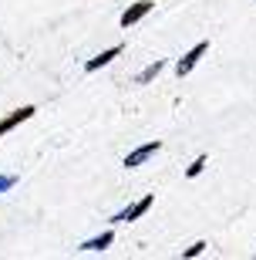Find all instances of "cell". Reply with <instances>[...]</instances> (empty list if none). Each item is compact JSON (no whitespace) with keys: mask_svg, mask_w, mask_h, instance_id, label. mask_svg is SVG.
I'll list each match as a JSON object with an SVG mask.
<instances>
[{"mask_svg":"<svg viewBox=\"0 0 256 260\" xmlns=\"http://www.w3.org/2000/svg\"><path fill=\"white\" fill-rule=\"evenodd\" d=\"M152 210V196H142L138 203H132L128 210H122V213H115V223H132V220H138L142 213H149Z\"/></svg>","mask_w":256,"mask_h":260,"instance_id":"277c9868","label":"cell"},{"mask_svg":"<svg viewBox=\"0 0 256 260\" xmlns=\"http://www.w3.org/2000/svg\"><path fill=\"white\" fill-rule=\"evenodd\" d=\"M112 243H115V233H112V230H104L101 237H95V240H85L81 247H78V250H104V247H112Z\"/></svg>","mask_w":256,"mask_h":260,"instance_id":"52a82bcc","label":"cell"},{"mask_svg":"<svg viewBox=\"0 0 256 260\" xmlns=\"http://www.w3.org/2000/svg\"><path fill=\"white\" fill-rule=\"evenodd\" d=\"M122 44H115V48H108V51H101V54H98V58H91V61H88V64H85V71H98V68H104V64H108V61H115V58H118V54H122Z\"/></svg>","mask_w":256,"mask_h":260,"instance_id":"8992f818","label":"cell"},{"mask_svg":"<svg viewBox=\"0 0 256 260\" xmlns=\"http://www.w3.org/2000/svg\"><path fill=\"white\" fill-rule=\"evenodd\" d=\"M14 183H17V176H0V193H7Z\"/></svg>","mask_w":256,"mask_h":260,"instance_id":"8fae6325","label":"cell"},{"mask_svg":"<svg viewBox=\"0 0 256 260\" xmlns=\"http://www.w3.org/2000/svg\"><path fill=\"white\" fill-rule=\"evenodd\" d=\"M159 149H162V142H159V139H152V142L138 145L135 152H128V155H125V166H128V169H135V166H142L145 159H149V155H155Z\"/></svg>","mask_w":256,"mask_h":260,"instance_id":"3957f363","label":"cell"},{"mask_svg":"<svg viewBox=\"0 0 256 260\" xmlns=\"http://www.w3.org/2000/svg\"><path fill=\"white\" fill-rule=\"evenodd\" d=\"M206 51H209V41H199V44H196V48H192L189 54H182V58H179V64H175V71H179V78H182V75H189L192 68L199 64V58L206 54Z\"/></svg>","mask_w":256,"mask_h":260,"instance_id":"6da1fadb","label":"cell"},{"mask_svg":"<svg viewBox=\"0 0 256 260\" xmlns=\"http://www.w3.org/2000/svg\"><path fill=\"white\" fill-rule=\"evenodd\" d=\"M152 7H155L152 0H138V4H132V7H128V10H125V14H122V17H118V24H122V27L128 30V27H132V24H138V20H142L145 14L152 10Z\"/></svg>","mask_w":256,"mask_h":260,"instance_id":"7a4b0ae2","label":"cell"},{"mask_svg":"<svg viewBox=\"0 0 256 260\" xmlns=\"http://www.w3.org/2000/svg\"><path fill=\"white\" fill-rule=\"evenodd\" d=\"M206 247H209V243H206V240H199V243H192L189 250H186V257H199V253H202V250H206Z\"/></svg>","mask_w":256,"mask_h":260,"instance_id":"30bf717a","label":"cell"},{"mask_svg":"<svg viewBox=\"0 0 256 260\" xmlns=\"http://www.w3.org/2000/svg\"><path fill=\"white\" fill-rule=\"evenodd\" d=\"M202 169H206V155H199V159H192V166L186 169V176H189V179H196V176H199Z\"/></svg>","mask_w":256,"mask_h":260,"instance_id":"9c48e42d","label":"cell"},{"mask_svg":"<svg viewBox=\"0 0 256 260\" xmlns=\"http://www.w3.org/2000/svg\"><path fill=\"white\" fill-rule=\"evenodd\" d=\"M162 68H165V61H155V64H149V68H145V71H142V75L135 78V81H138V85H149V81H152V78L159 75Z\"/></svg>","mask_w":256,"mask_h":260,"instance_id":"ba28073f","label":"cell"},{"mask_svg":"<svg viewBox=\"0 0 256 260\" xmlns=\"http://www.w3.org/2000/svg\"><path fill=\"white\" fill-rule=\"evenodd\" d=\"M34 112H38V108H34V105H20L17 112H10V115L4 118V122H0V135H7L10 128H17L20 122H27V118L34 115Z\"/></svg>","mask_w":256,"mask_h":260,"instance_id":"5b68a950","label":"cell"}]
</instances>
